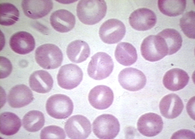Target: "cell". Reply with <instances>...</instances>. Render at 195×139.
<instances>
[{
  "label": "cell",
  "instance_id": "obj_4",
  "mask_svg": "<svg viewBox=\"0 0 195 139\" xmlns=\"http://www.w3.org/2000/svg\"><path fill=\"white\" fill-rule=\"evenodd\" d=\"M140 50L143 58L150 62L159 61L168 55V48L165 42L158 35H150L145 38Z\"/></svg>",
  "mask_w": 195,
  "mask_h": 139
},
{
  "label": "cell",
  "instance_id": "obj_2",
  "mask_svg": "<svg viewBox=\"0 0 195 139\" xmlns=\"http://www.w3.org/2000/svg\"><path fill=\"white\" fill-rule=\"evenodd\" d=\"M35 57L37 63L43 69H54L61 65L63 55L57 46L48 43L41 45L36 49Z\"/></svg>",
  "mask_w": 195,
  "mask_h": 139
},
{
  "label": "cell",
  "instance_id": "obj_1",
  "mask_svg": "<svg viewBox=\"0 0 195 139\" xmlns=\"http://www.w3.org/2000/svg\"><path fill=\"white\" fill-rule=\"evenodd\" d=\"M107 9L106 3L104 0H81L77 6V15L83 23L93 25L104 17Z\"/></svg>",
  "mask_w": 195,
  "mask_h": 139
},
{
  "label": "cell",
  "instance_id": "obj_13",
  "mask_svg": "<svg viewBox=\"0 0 195 139\" xmlns=\"http://www.w3.org/2000/svg\"><path fill=\"white\" fill-rule=\"evenodd\" d=\"M88 99L90 104L94 108L99 110L104 109L112 104L114 99V93L107 86L98 85L91 90Z\"/></svg>",
  "mask_w": 195,
  "mask_h": 139
},
{
  "label": "cell",
  "instance_id": "obj_19",
  "mask_svg": "<svg viewBox=\"0 0 195 139\" xmlns=\"http://www.w3.org/2000/svg\"><path fill=\"white\" fill-rule=\"evenodd\" d=\"M9 44L14 51L21 54L31 52L34 50L35 45L32 36L24 31L19 32L13 35L10 39Z\"/></svg>",
  "mask_w": 195,
  "mask_h": 139
},
{
  "label": "cell",
  "instance_id": "obj_12",
  "mask_svg": "<svg viewBox=\"0 0 195 139\" xmlns=\"http://www.w3.org/2000/svg\"><path fill=\"white\" fill-rule=\"evenodd\" d=\"M138 131L143 135L152 137L160 133L163 127L162 119L155 113H149L141 116L137 122Z\"/></svg>",
  "mask_w": 195,
  "mask_h": 139
},
{
  "label": "cell",
  "instance_id": "obj_21",
  "mask_svg": "<svg viewBox=\"0 0 195 139\" xmlns=\"http://www.w3.org/2000/svg\"><path fill=\"white\" fill-rule=\"evenodd\" d=\"M90 51L89 45L83 40H77L70 43L66 49V53L69 60L77 63L85 61L89 57Z\"/></svg>",
  "mask_w": 195,
  "mask_h": 139
},
{
  "label": "cell",
  "instance_id": "obj_32",
  "mask_svg": "<svg viewBox=\"0 0 195 139\" xmlns=\"http://www.w3.org/2000/svg\"><path fill=\"white\" fill-rule=\"evenodd\" d=\"M195 97H193L189 101L187 105L186 109L189 115L195 120Z\"/></svg>",
  "mask_w": 195,
  "mask_h": 139
},
{
  "label": "cell",
  "instance_id": "obj_23",
  "mask_svg": "<svg viewBox=\"0 0 195 139\" xmlns=\"http://www.w3.org/2000/svg\"><path fill=\"white\" fill-rule=\"evenodd\" d=\"M21 126L20 119L15 114L5 112L0 114V131L2 134L7 136L17 133Z\"/></svg>",
  "mask_w": 195,
  "mask_h": 139
},
{
  "label": "cell",
  "instance_id": "obj_30",
  "mask_svg": "<svg viewBox=\"0 0 195 139\" xmlns=\"http://www.w3.org/2000/svg\"><path fill=\"white\" fill-rule=\"evenodd\" d=\"M0 79L6 78L11 73L12 70V64L9 60L6 58L0 56Z\"/></svg>",
  "mask_w": 195,
  "mask_h": 139
},
{
  "label": "cell",
  "instance_id": "obj_7",
  "mask_svg": "<svg viewBox=\"0 0 195 139\" xmlns=\"http://www.w3.org/2000/svg\"><path fill=\"white\" fill-rule=\"evenodd\" d=\"M83 74L77 65L69 64L62 66L57 76L58 84L61 88L71 90L77 87L81 82Z\"/></svg>",
  "mask_w": 195,
  "mask_h": 139
},
{
  "label": "cell",
  "instance_id": "obj_33",
  "mask_svg": "<svg viewBox=\"0 0 195 139\" xmlns=\"http://www.w3.org/2000/svg\"><path fill=\"white\" fill-rule=\"evenodd\" d=\"M34 27L41 32L44 33H46L47 30L46 27L38 22H36L34 24Z\"/></svg>",
  "mask_w": 195,
  "mask_h": 139
},
{
  "label": "cell",
  "instance_id": "obj_11",
  "mask_svg": "<svg viewBox=\"0 0 195 139\" xmlns=\"http://www.w3.org/2000/svg\"><path fill=\"white\" fill-rule=\"evenodd\" d=\"M157 17L155 13L146 8L138 9L130 15L129 23L134 29L139 31H145L151 29L155 25Z\"/></svg>",
  "mask_w": 195,
  "mask_h": 139
},
{
  "label": "cell",
  "instance_id": "obj_15",
  "mask_svg": "<svg viewBox=\"0 0 195 139\" xmlns=\"http://www.w3.org/2000/svg\"><path fill=\"white\" fill-rule=\"evenodd\" d=\"M159 107L163 116L167 119H172L180 115L184 105L182 100L178 95L171 93L166 95L161 99Z\"/></svg>",
  "mask_w": 195,
  "mask_h": 139
},
{
  "label": "cell",
  "instance_id": "obj_28",
  "mask_svg": "<svg viewBox=\"0 0 195 139\" xmlns=\"http://www.w3.org/2000/svg\"><path fill=\"white\" fill-rule=\"evenodd\" d=\"M195 13L191 11L185 13L180 20V26L184 34L188 37L195 39Z\"/></svg>",
  "mask_w": 195,
  "mask_h": 139
},
{
  "label": "cell",
  "instance_id": "obj_25",
  "mask_svg": "<svg viewBox=\"0 0 195 139\" xmlns=\"http://www.w3.org/2000/svg\"><path fill=\"white\" fill-rule=\"evenodd\" d=\"M157 35L163 38L168 48V55L176 53L181 48L182 38L180 34L176 30L170 28L165 29Z\"/></svg>",
  "mask_w": 195,
  "mask_h": 139
},
{
  "label": "cell",
  "instance_id": "obj_3",
  "mask_svg": "<svg viewBox=\"0 0 195 139\" xmlns=\"http://www.w3.org/2000/svg\"><path fill=\"white\" fill-rule=\"evenodd\" d=\"M114 63L111 57L107 53L98 52L91 57L87 69L89 76L96 80L106 78L112 73Z\"/></svg>",
  "mask_w": 195,
  "mask_h": 139
},
{
  "label": "cell",
  "instance_id": "obj_16",
  "mask_svg": "<svg viewBox=\"0 0 195 139\" xmlns=\"http://www.w3.org/2000/svg\"><path fill=\"white\" fill-rule=\"evenodd\" d=\"M21 5L26 16L34 19L46 16L53 7V2L51 0H23Z\"/></svg>",
  "mask_w": 195,
  "mask_h": 139
},
{
  "label": "cell",
  "instance_id": "obj_31",
  "mask_svg": "<svg viewBox=\"0 0 195 139\" xmlns=\"http://www.w3.org/2000/svg\"><path fill=\"white\" fill-rule=\"evenodd\" d=\"M171 139H195V134L192 131L187 129H181L174 133Z\"/></svg>",
  "mask_w": 195,
  "mask_h": 139
},
{
  "label": "cell",
  "instance_id": "obj_17",
  "mask_svg": "<svg viewBox=\"0 0 195 139\" xmlns=\"http://www.w3.org/2000/svg\"><path fill=\"white\" fill-rule=\"evenodd\" d=\"M50 21L53 28L61 33L70 31L74 27L76 23L74 15L64 9L58 10L53 12L50 16Z\"/></svg>",
  "mask_w": 195,
  "mask_h": 139
},
{
  "label": "cell",
  "instance_id": "obj_27",
  "mask_svg": "<svg viewBox=\"0 0 195 139\" xmlns=\"http://www.w3.org/2000/svg\"><path fill=\"white\" fill-rule=\"evenodd\" d=\"M19 13L17 8L13 4L8 3H0V23L8 26L15 24L19 19Z\"/></svg>",
  "mask_w": 195,
  "mask_h": 139
},
{
  "label": "cell",
  "instance_id": "obj_5",
  "mask_svg": "<svg viewBox=\"0 0 195 139\" xmlns=\"http://www.w3.org/2000/svg\"><path fill=\"white\" fill-rule=\"evenodd\" d=\"M46 107L50 116L56 119H62L67 118L72 114L74 105L72 101L68 96L56 94L48 99Z\"/></svg>",
  "mask_w": 195,
  "mask_h": 139
},
{
  "label": "cell",
  "instance_id": "obj_29",
  "mask_svg": "<svg viewBox=\"0 0 195 139\" xmlns=\"http://www.w3.org/2000/svg\"><path fill=\"white\" fill-rule=\"evenodd\" d=\"M66 135L63 129L57 126L51 125L44 127L40 134L41 139H65Z\"/></svg>",
  "mask_w": 195,
  "mask_h": 139
},
{
  "label": "cell",
  "instance_id": "obj_8",
  "mask_svg": "<svg viewBox=\"0 0 195 139\" xmlns=\"http://www.w3.org/2000/svg\"><path fill=\"white\" fill-rule=\"evenodd\" d=\"M126 28L124 24L116 19H109L101 25L99 35L101 40L109 44L117 43L124 37Z\"/></svg>",
  "mask_w": 195,
  "mask_h": 139
},
{
  "label": "cell",
  "instance_id": "obj_26",
  "mask_svg": "<svg viewBox=\"0 0 195 139\" xmlns=\"http://www.w3.org/2000/svg\"><path fill=\"white\" fill-rule=\"evenodd\" d=\"M45 119L43 114L37 110H32L27 113L23 117L22 124L27 131L34 132L39 130L44 126Z\"/></svg>",
  "mask_w": 195,
  "mask_h": 139
},
{
  "label": "cell",
  "instance_id": "obj_24",
  "mask_svg": "<svg viewBox=\"0 0 195 139\" xmlns=\"http://www.w3.org/2000/svg\"><path fill=\"white\" fill-rule=\"evenodd\" d=\"M185 0H159L158 8L163 14L170 17L178 16L184 11L186 6Z\"/></svg>",
  "mask_w": 195,
  "mask_h": 139
},
{
  "label": "cell",
  "instance_id": "obj_10",
  "mask_svg": "<svg viewBox=\"0 0 195 139\" xmlns=\"http://www.w3.org/2000/svg\"><path fill=\"white\" fill-rule=\"evenodd\" d=\"M120 85L124 89L130 91H136L143 88L146 81V77L141 71L130 67L122 70L118 77Z\"/></svg>",
  "mask_w": 195,
  "mask_h": 139
},
{
  "label": "cell",
  "instance_id": "obj_14",
  "mask_svg": "<svg viewBox=\"0 0 195 139\" xmlns=\"http://www.w3.org/2000/svg\"><path fill=\"white\" fill-rule=\"evenodd\" d=\"M32 93L27 86L16 85L11 88L8 96V101L11 107L18 108L29 104L34 99Z\"/></svg>",
  "mask_w": 195,
  "mask_h": 139
},
{
  "label": "cell",
  "instance_id": "obj_9",
  "mask_svg": "<svg viewBox=\"0 0 195 139\" xmlns=\"http://www.w3.org/2000/svg\"><path fill=\"white\" fill-rule=\"evenodd\" d=\"M65 128L67 136L71 139H86L91 132L89 120L80 115H74L69 118L65 123Z\"/></svg>",
  "mask_w": 195,
  "mask_h": 139
},
{
  "label": "cell",
  "instance_id": "obj_22",
  "mask_svg": "<svg viewBox=\"0 0 195 139\" xmlns=\"http://www.w3.org/2000/svg\"><path fill=\"white\" fill-rule=\"evenodd\" d=\"M115 56L117 61L125 66L131 65L137 59V54L135 48L131 44L122 42L118 44L115 52Z\"/></svg>",
  "mask_w": 195,
  "mask_h": 139
},
{
  "label": "cell",
  "instance_id": "obj_6",
  "mask_svg": "<svg viewBox=\"0 0 195 139\" xmlns=\"http://www.w3.org/2000/svg\"><path fill=\"white\" fill-rule=\"evenodd\" d=\"M92 127L94 134L100 139H114L120 130L118 120L109 114H102L97 117L93 122Z\"/></svg>",
  "mask_w": 195,
  "mask_h": 139
},
{
  "label": "cell",
  "instance_id": "obj_18",
  "mask_svg": "<svg viewBox=\"0 0 195 139\" xmlns=\"http://www.w3.org/2000/svg\"><path fill=\"white\" fill-rule=\"evenodd\" d=\"M189 80V75L185 71L175 68L166 72L163 78V83L167 89L176 91L183 88L187 85Z\"/></svg>",
  "mask_w": 195,
  "mask_h": 139
},
{
  "label": "cell",
  "instance_id": "obj_20",
  "mask_svg": "<svg viewBox=\"0 0 195 139\" xmlns=\"http://www.w3.org/2000/svg\"><path fill=\"white\" fill-rule=\"evenodd\" d=\"M53 81L47 71L44 70L36 71L30 76L29 84L31 89L37 93H46L52 89Z\"/></svg>",
  "mask_w": 195,
  "mask_h": 139
}]
</instances>
